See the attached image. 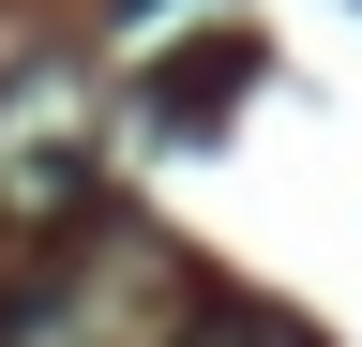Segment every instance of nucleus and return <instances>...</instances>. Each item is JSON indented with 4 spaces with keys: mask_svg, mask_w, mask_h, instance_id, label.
Segmentation results:
<instances>
[{
    "mask_svg": "<svg viewBox=\"0 0 362 347\" xmlns=\"http://www.w3.org/2000/svg\"><path fill=\"white\" fill-rule=\"evenodd\" d=\"M197 257L166 227H121V211H76V242L0 302V347H181L197 332Z\"/></svg>",
    "mask_w": 362,
    "mask_h": 347,
    "instance_id": "nucleus-1",
    "label": "nucleus"
},
{
    "mask_svg": "<svg viewBox=\"0 0 362 347\" xmlns=\"http://www.w3.org/2000/svg\"><path fill=\"white\" fill-rule=\"evenodd\" d=\"M106 196V91H90V61H16L0 76V211L16 227H76V211Z\"/></svg>",
    "mask_w": 362,
    "mask_h": 347,
    "instance_id": "nucleus-2",
    "label": "nucleus"
},
{
    "mask_svg": "<svg viewBox=\"0 0 362 347\" xmlns=\"http://www.w3.org/2000/svg\"><path fill=\"white\" fill-rule=\"evenodd\" d=\"M242 76H257V46H242V30H211V46H181V61L151 76V121H181V136H211V121L242 106Z\"/></svg>",
    "mask_w": 362,
    "mask_h": 347,
    "instance_id": "nucleus-3",
    "label": "nucleus"
},
{
    "mask_svg": "<svg viewBox=\"0 0 362 347\" xmlns=\"http://www.w3.org/2000/svg\"><path fill=\"white\" fill-rule=\"evenodd\" d=\"M181 347H332L317 317H287V302H197V332Z\"/></svg>",
    "mask_w": 362,
    "mask_h": 347,
    "instance_id": "nucleus-4",
    "label": "nucleus"
}]
</instances>
